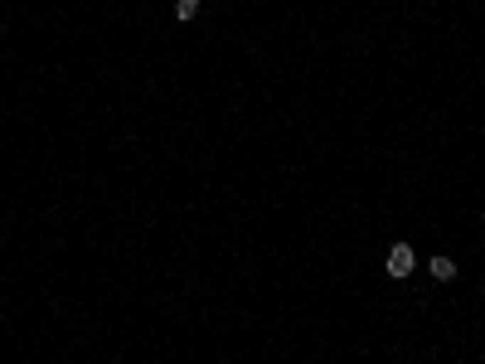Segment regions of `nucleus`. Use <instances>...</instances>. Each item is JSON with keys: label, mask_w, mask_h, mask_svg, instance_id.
<instances>
[{"label": "nucleus", "mask_w": 485, "mask_h": 364, "mask_svg": "<svg viewBox=\"0 0 485 364\" xmlns=\"http://www.w3.org/2000/svg\"><path fill=\"white\" fill-rule=\"evenodd\" d=\"M175 15H180V20H194V15H199V0H175Z\"/></svg>", "instance_id": "obj_3"}, {"label": "nucleus", "mask_w": 485, "mask_h": 364, "mask_svg": "<svg viewBox=\"0 0 485 364\" xmlns=\"http://www.w3.org/2000/svg\"><path fill=\"white\" fill-rule=\"evenodd\" d=\"M412 267H417L412 248H407V243H393V248H388V257H383V272H388V277H407Z\"/></svg>", "instance_id": "obj_1"}, {"label": "nucleus", "mask_w": 485, "mask_h": 364, "mask_svg": "<svg viewBox=\"0 0 485 364\" xmlns=\"http://www.w3.org/2000/svg\"><path fill=\"white\" fill-rule=\"evenodd\" d=\"M427 272H432L437 282H452V277H457V262H452V257H432Z\"/></svg>", "instance_id": "obj_2"}]
</instances>
